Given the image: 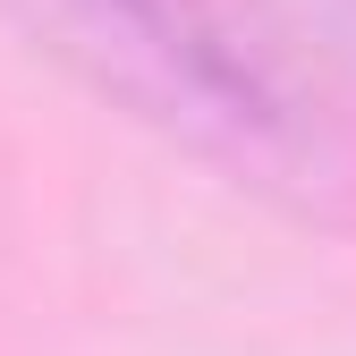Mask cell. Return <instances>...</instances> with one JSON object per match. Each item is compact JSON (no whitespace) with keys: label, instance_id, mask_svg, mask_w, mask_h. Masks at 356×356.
<instances>
[{"label":"cell","instance_id":"cell-2","mask_svg":"<svg viewBox=\"0 0 356 356\" xmlns=\"http://www.w3.org/2000/svg\"><path fill=\"white\" fill-rule=\"evenodd\" d=\"M323 9H331V26H339V34L356 42V0H323Z\"/></svg>","mask_w":356,"mask_h":356},{"label":"cell","instance_id":"cell-1","mask_svg":"<svg viewBox=\"0 0 356 356\" xmlns=\"http://www.w3.org/2000/svg\"><path fill=\"white\" fill-rule=\"evenodd\" d=\"M17 17L94 94L246 187L331 195L348 178V127L246 0H17Z\"/></svg>","mask_w":356,"mask_h":356}]
</instances>
